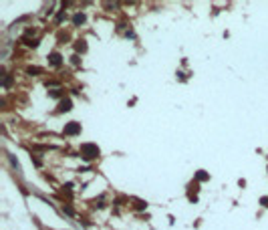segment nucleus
Segmentation results:
<instances>
[{"mask_svg":"<svg viewBox=\"0 0 268 230\" xmlns=\"http://www.w3.org/2000/svg\"><path fill=\"white\" fill-rule=\"evenodd\" d=\"M99 156V147L95 146V143H83L81 146V157L83 160H95V157Z\"/></svg>","mask_w":268,"mask_h":230,"instance_id":"1","label":"nucleus"},{"mask_svg":"<svg viewBox=\"0 0 268 230\" xmlns=\"http://www.w3.org/2000/svg\"><path fill=\"white\" fill-rule=\"evenodd\" d=\"M63 133H65V135H79L81 133V123H77V121L67 123L65 129H63Z\"/></svg>","mask_w":268,"mask_h":230,"instance_id":"2","label":"nucleus"},{"mask_svg":"<svg viewBox=\"0 0 268 230\" xmlns=\"http://www.w3.org/2000/svg\"><path fill=\"white\" fill-rule=\"evenodd\" d=\"M71 109H73V101L71 99H63L61 103H59L57 113H65V111H71Z\"/></svg>","mask_w":268,"mask_h":230,"instance_id":"3","label":"nucleus"},{"mask_svg":"<svg viewBox=\"0 0 268 230\" xmlns=\"http://www.w3.org/2000/svg\"><path fill=\"white\" fill-rule=\"evenodd\" d=\"M49 63H50L53 67H61V63H63L61 55H59L57 50H54V53H50V55H49Z\"/></svg>","mask_w":268,"mask_h":230,"instance_id":"4","label":"nucleus"},{"mask_svg":"<svg viewBox=\"0 0 268 230\" xmlns=\"http://www.w3.org/2000/svg\"><path fill=\"white\" fill-rule=\"evenodd\" d=\"M85 22V14H83V12H77V14L73 16V24H75V26H79V24H83Z\"/></svg>","mask_w":268,"mask_h":230,"instance_id":"5","label":"nucleus"},{"mask_svg":"<svg viewBox=\"0 0 268 230\" xmlns=\"http://www.w3.org/2000/svg\"><path fill=\"white\" fill-rule=\"evenodd\" d=\"M26 73H28V75H40V73H42V69H40V67H28Z\"/></svg>","mask_w":268,"mask_h":230,"instance_id":"6","label":"nucleus"},{"mask_svg":"<svg viewBox=\"0 0 268 230\" xmlns=\"http://www.w3.org/2000/svg\"><path fill=\"white\" fill-rule=\"evenodd\" d=\"M75 49L79 50V53H85V50H87V45H85V41H79V42L75 45Z\"/></svg>","mask_w":268,"mask_h":230,"instance_id":"7","label":"nucleus"},{"mask_svg":"<svg viewBox=\"0 0 268 230\" xmlns=\"http://www.w3.org/2000/svg\"><path fill=\"white\" fill-rule=\"evenodd\" d=\"M49 97H53V99H57V97H61V89H54V91H49Z\"/></svg>","mask_w":268,"mask_h":230,"instance_id":"8","label":"nucleus"},{"mask_svg":"<svg viewBox=\"0 0 268 230\" xmlns=\"http://www.w3.org/2000/svg\"><path fill=\"white\" fill-rule=\"evenodd\" d=\"M145 206H147L145 202H141V200H135V208H137V210H143Z\"/></svg>","mask_w":268,"mask_h":230,"instance_id":"9","label":"nucleus"},{"mask_svg":"<svg viewBox=\"0 0 268 230\" xmlns=\"http://www.w3.org/2000/svg\"><path fill=\"white\" fill-rule=\"evenodd\" d=\"M65 18H67V14H65V12H59V16H57V22H63Z\"/></svg>","mask_w":268,"mask_h":230,"instance_id":"10","label":"nucleus"},{"mask_svg":"<svg viewBox=\"0 0 268 230\" xmlns=\"http://www.w3.org/2000/svg\"><path fill=\"white\" fill-rule=\"evenodd\" d=\"M206 178H208V174H204V172L198 174V180H206Z\"/></svg>","mask_w":268,"mask_h":230,"instance_id":"11","label":"nucleus"}]
</instances>
